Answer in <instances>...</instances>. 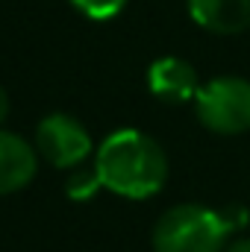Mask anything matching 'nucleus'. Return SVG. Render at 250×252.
<instances>
[{"mask_svg":"<svg viewBox=\"0 0 250 252\" xmlns=\"http://www.w3.org/2000/svg\"><path fill=\"white\" fill-rule=\"evenodd\" d=\"M94 167L103 188L126 199H147L168 179L165 150L138 129H118L97 147Z\"/></svg>","mask_w":250,"mask_h":252,"instance_id":"obj_1","label":"nucleus"},{"mask_svg":"<svg viewBox=\"0 0 250 252\" xmlns=\"http://www.w3.org/2000/svg\"><path fill=\"white\" fill-rule=\"evenodd\" d=\"M230 226L221 211L206 205H174L153 226L156 252H224Z\"/></svg>","mask_w":250,"mask_h":252,"instance_id":"obj_2","label":"nucleus"},{"mask_svg":"<svg viewBox=\"0 0 250 252\" xmlns=\"http://www.w3.org/2000/svg\"><path fill=\"white\" fill-rule=\"evenodd\" d=\"M197 121L215 135H242L250 129V79L215 76L194 97Z\"/></svg>","mask_w":250,"mask_h":252,"instance_id":"obj_3","label":"nucleus"},{"mask_svg":"<svg viewBox=\"0 0 250 252\" xmlns=\"http://www.w3.org/2000/svg\"><path fill=\"white\" fill-rule=\"evenodd\" d=\"M36 150L53 167H80L91 153V135L77 118L53 112L36 126Z\"/></svg>","mask_w":250,"mask_h":252,"instance_id":"obj_4","label":"nucleus"},{"mask_svg":"<svg viewBox=\"0 0 250 252\" xmlns=\"http://www.w3.org/2000/svg\"><path fill=\"white\" fill-rule=\"evenodd\" d=\"M147 88L153 97H159L162 103L180 106L197 97L200 91V79L191 62L180 56H162L147 67Z\"/></svg>","mask_w":250,"mask_h":252,"instance_id":"obj_5","label":"nucleus"},{"mask_svg":"<svg viewBox=\"0 0 250 252\" xmlns=\"http://www.w3.org/2000/svg\"><path fill=\"white\" fill-rule=\"evenodd\" d=\"M39 170V156L30 141L0 129V196L27 188Z\"/></svg>","mask_w":250,"mask_h":252,"instance_id":"obj_6","label":"nucleus"},{"mask_svg":"<svg viewBox=\"0 0 250 252\" xmlns=\"http://www.w3.org/2000/svg\"><path fill=\"white\" fill-rule=\"evenodd\" d=\"M197 27L215 35H239L250 30V0H188Z\"/></svg>","mask_w":250,"mask_h":252,"instance_id":"obj_7","label":"nucleus"},{"mask_svg":"<svg viewBox=\"0 0 250 252\" xmlns=\"http://www.w3.org/2000/svg\"><path fill=\"white\" fill-rule=\"evenodd\" d=\"M100 188H103V182H100L97 167H83V164L74 167V173L65 182V190H68L71 199H91Z\"/></svg>","mask_w":250,"mask_h":252,"instance_id":"obj_8","label":"nucleus"},{"mask_svg":"<svg viewBox=\"0 0 250 252\" xmlns=\"http://www.w3.org/2000/svg\"><path fill=\"white\" fill-rule=\"evenodd\" d=\"M71 3L91 21H109L126 6V0H71Z\"/></svg>","mask_w":250,"mask_h":252,"instance_id":"obj_9","label":"nucleus"},{"mask_svg":"<svg viewBox=\"0 0 250 252\" xmlns=\"http://www.w3.org/2000/svg\"><path fill=\"white\" fill-rule=\"evenodd\" d=\"M221 214H224V220H227V226H230V232H242V229H248L250 226V211L245 205H227V208H221Z\"/></svg>","mask_w":250,"mask_h":252,"instance_id":"obj_10","label":"nucleus"},{"mask_svg":"<svg viewBox=\"0 0 250 252\" xmlns=\"http://www.w3.org/2000/svg\"><path fill=\"white\" fill-rule=\"evenodd\" d=\"M224 252H250V238H239V241H233Z\"/></svg>","mask_w":250,"mask_h":252,"instance_id":"obj_11","label":"nucleus"},{"mask_svg":"<svg viewBox=\"0 0 250 252\" xmlns=\"http://www.w3.org/2000/svg\"><path fill=\"white\" fill-rule=\"evenodd\" d=\"M9 118V94L3 91V85H0V124Z\"/></svg>","mask_w":250,"mask_h":252,"instance_id":"obj_12","label":"nucleus"}]
</instances>
